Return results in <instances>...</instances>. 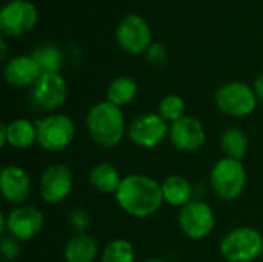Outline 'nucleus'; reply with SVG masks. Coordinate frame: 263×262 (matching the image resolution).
<instances>
[{
	"label": "nucleus",
	"instance_id": "1a4fd4ad",
	"mask_svg": "<svg viewBox=\"0 0 263 262\" xmlns=\"http://www.w3.org/2000/svg\"><path fill=\"white\" fill-rule=\"evenodd\" d=\"M39 22V9L28 0H9L0 9L3 37H20L31 32Z\"/></svg>",
	"mask_w": 263,
	"mask_h": 262
},
{
	"label": "nucleus",
	"instance_id": "7ed1b4c3",
	"mask_svg": "<svg viewBox=\"0 0 263 262\" xmlns=\"http://www.w3.org/2000/svg\"><path fill=\"white\" fill-rule=\"evenodd\" d=\"M247 181L245 164L237 159L223 156L214 162L210 171V187L213 193L225 202L239 199L247 188Z\"/></svg>",
	"mask_w": 263,
	"mask_h": 262
},
{
	"label": "nucleus",
	"instance_id": "b1692460",
	"mask_svg": "<svg viewBox=\"0 0 263 262\" xmlns=\"http://www.w3.org/2000/svg\"><path fill=\"white\" fill-rule=\"evenodd\" d=\"M100 262H136V249L128 239H114L102 250Z\"/></svg>",
	"mask_w": 263,
	"mask_h": 262
},
{
	"label": "nucleus",
	"instance_id": "6ab92c4d",
	"mask_svg": "<svg viewBox=\"0 0 263 262\" xmlns=\"http://www.w3.org/2000/svg\"><path fill=\"white\" fill-rule=\"evenodd\" d=\"M89 185L102 195H116L123 176L109 162H97L91 167L88 174Z\"/></svg>",
	"mask_w": 263,
	"mask_h": 262
},
{
	"label": "nucleus",
	"instance_id": "cd10ccee",
	"mask_svg": "<svg viewBox=\"0 0 263 262\" xmlns=\"http://www.w3.org/2000/svg\"><path fill=\"white\" fill-rule=\"evenodd\" d=\"M145 59L153 66H162L168 62V49L160 42H153L145 53Z\"/></svg>",
	"mask_w": 263,
	"mask_h": 262
},
{
	"label": "nucleus",
	"instance_id": "f3484780",
	"mask_svg": "<svg viewBox=\"0 0 263 262\" xmlns=\"http://www.w3.org/2000/svg\"><path fill=\"white\" fill-rule=\"evenodd\" d=\"M37 144V127L29 119H14L0 127V145L12 147L15 150H26Z\"/></svg>",
	"mask_w": 263,
	"mask_h": 262
},
{
	"label": "nucleus",
	"instance_id": "4468645a",
	"mask_svg": "<svg viewBox=\"0 0 263 262\" xmlns=\"http://www.w3.org/2000/svg\"><path fill=\"white\" fill-rule=\"evenodd\" d=\"M168 141L182 153H196L205 145L206 131L197 117L186 114L182 119L170 124Z\"/></svg>",
	"mask_w": 263,
	"mask_h": 262
},
{
	"label": "nucleus",
	"instance_id": "bb28decb",
	"mask_svg": "<svg viewBox=\"0 0 263 262\" xmlns=\"http://www.w3.org/2000/svg\"><path fill=\"white\" fill-rule=\"evenodd\" d=\"M22 242L17 241L15 238L9 236V235H2L0 239V253L3 256V259L8 262L17 261L22 255Z\"/></svg>",
	"mask_w": 263,
	"mask_h": 262
},
{
	"label": "nucleus",
	"instance_id": "2f4dec72",
	"mask_svg": "<svg viewBox=\"0 0 263 262\" xmlns=\"http://www.w3.org/2000/svg\"><path fill=\"white\" fill-rule=\"evenodd\" d=\"M262 259H263V252H262Z\"/></svg>",
	"mask_w": 263,
	"mask_h": 262
},
{
	"label": "nucleus",
	"instance_id": "c85d7f7f",
	"mask_svg": "<svg viewBox=\"0 0 263 262\" xmlns=\"http://www.w3.org/2000/svg\"><path fill=\"white\" fill-rule=\"evenodd\" d=\"M253 88H254V93H256L259 102H262L263 103V73L256 77V80H254V83H253Z\"/></svg>",
	"mask_w": 263,
	"mask_h": 262
},
{
	"label": "nucleus",
	"instance_id": "c756f323",
	"mask_svg": "<svg viewBox=\"0 0 263 262\" xmlns=\"http://www.w3.org/2000/svg\"><path fill=\"white\" fill-rule=\"evenodd\" d=\"M0 48H2V60L5 62L6 60V54H8V43H6V37H3L2 36V39H0Z\"/></svg>",
	"mask_w": 263,
	"mask_h": 262
},
{
	"label": "nucleus",
	"instance_id": "a878e982",
	"mask_svg": "<svg viewBox=\"0 0 263 262\" xmlns=\"http://www.w3.org/2000/svg\"><path fill=\"white\" fill-rule=\"evenodd\" d=\"M68 224H69L71 230L76 232V235L86 233V230L91 225V218H89L88 210H85L82 207L72 208L69 216H68Z\"/></svg>",
	"mask_w": 263,
	"mask_h": 262
},
{
	"label": "nucleus",
	"instance_id": "5701e85b",
	"mask_svg": "<svg viewBox=\"0 0 263 262\" xmlns=\"http://www.w3.org/2000/svg\"><path fill=\"white\" fill-rule=\"evenodd\" d=\"M31 57L39 65L42 74L46 73H60L63 66L62 49L54 43H42L31 51Z\"/></svg>",
	"mask_w": 263,
	"mask_h": 262
},
{
	"label": "nucleus",
	"instance_id": "f03ea898",
	"mask_svg": "<svg viewBox=\"0 0 263 262\" xmlns=\"http://www.w3.org/2000/svg\"><path fill=\"white\" fill-rule=\"evenodd\" d=\"M86 130L91 141L100 148H116L128 134V125L122 108L108 100L97 102L86 113Z\"/></svg>",
	"mask_w": 263,
	"mask_h": 262
},
{
	"label": "nucleus",
	"instance_id": "423d86ee",
	"mask_svg": "<svg viewBox=\"0 0 263 262\" xmlns=\"http://www.w3.org/2000/svg\"><path fill=\"white\" fill-rule=\"evenodd\" d=\"M37 145L46 153L66 150L76 137L74 120L63 113H51L35 120Z\"/></svg>",
	"mask_w": 263,
	"mask_h": 262
},
{
	"label": "nucleus",
	"instance_id": "4be33fe9",
	"mask_svg": "<svg viewBox=\"0 0 263 262\" xmlns=\"http://www.w3.org/2000/svg\"><path fill=\"white\" fill-rule=\"evenodd\" d=\"M220 150L225 158L243 161L248 153V136L239 127H230L220 134Z\"/></svg>",
	"mask_w": 263,
	"mask_h": 262
},
{
	"label": "nucleus",
	"instance_id": "20e7f679",
	"mask_svg": "<svg viewBox=\"0 0 263 262\" xmlns=\"http://www.w3.org/2000/svg\"><path fill=\"white\" fill-rule=\"evenodd\" d=\"M257 96L254 88L240 80L222 83L214 93L216 108L228 117L245 119L250 117L257 108Z\"/></svg>",
	"mask_w": 263,
	"mask_h": 262
},
{
	"label": "nucleus",
	"instance_id": "9b49d317",
	"mask_svg": "<svg viewBox=\"0 0 263 262\" xmlns=\"http://www.w3.org/2000/svg\"><path fill=\"white\" fill-rule=\"evenodd\" d=\"M116 42L128 54H145L153 43V31L148 22L139 14L125 15L116 28Z\"/></svg>",
	"mask_w": 263,
	"mask_h": 262
},
{
	"label": "nucleus",
	"instance_id": "39448f33",
	"mask_svg": "<svg viewBox=\"0 0 263 262\" xmlns=\"http://www.w3.org/2000/svg\"><path fill=\"white\" fill-rule=\"evenodd\" d=\"M219 252L227 262H254L262 258V233L248 225L236 227L222 238Z\"/></svg>",
	"mask_w": 263,
	"mask_h": 262
},
{
	"label": "nucleus",
	"instance_id": "2eb2a0df",
	"mask_svg": "<svg viewBox=\"0 0 263 262\" xmlns=\"http://www.w3.org/2000/svg\"><path fill=\"white\" fill-rule=\"evenodd\" d=\"M32 191L28 171L18 165H5L0 171V193L8 204L23 205Z\"/></svg>",
	"mask_w": 263,
	"mask_h": 262
},
{
	"label": "nucleus",
	"instance_id": "6e6552de",
	"mask_svg": "<svg viewBox=\"0 0 263 262\" xmlns=\"http://www.w3.org/2000/svg\"><path fill=\"white\" fill-rule=\"evenodd\" d=\"M177 224L180 232L188 239L202 241L213 233L216 227V215L208 202L202 199H193L179 210Z\"/></svg>",
	"mask_w": 263,
	"mask_h": 262
},
{
	"label": "nucleus",
	"instance_id": "7c9ffc66",
	"mask_svg": "<svg viewBox=\"0 0 263 262\" xmlns=\"http://www.w3.org/2000/svg\"><path fill=\"white\" fill-rule=\"evenodd\" d=\"M143 262H168L166 259H162V258H149V259H146V261Z\"/></svg>",
	"mask_w": 263,
	"mask_h": 262
},
{
	"label": "nucleus",
	"instance_id": "393cba45",
	"mask_svg": "<svg viewBox=\"0 0 263 262\" xmlns=\"http://www.w3.org/2000/svg\"><path fill=\"white\" fill-rule=\"evenodd\" d=\"M186 103L185 99L179 94H166L160 99L157 105V113L162 119H165L168 124H173L183 116H186Z\"/></svg>",
	"mask_w": 263,
	"mask_h": 262
},
{
	"label": "nucleus",
	"instance_id": "a211bd4d",
	"mask_svg": "<svg viewBox=\"0 0 263 262\" xmlns=\"http://www.w3.org/2000/svg\"><path fill=\"white\" fill-rule=\"evenodd\" d=\"M162 193L165 204L177 207L179 210L194 199V188L191 182L182 174H170L162 182Z\"/></svg>",
	"mask_w": 263,
	"mask_h": 262
},
{
	"label": "nucleus",
	"instance_id": "0eeeda50",
	"mask_svg": "<svg viewBox=\"0 0 263 262\" xmlns=\"http://www.w3.org/2000/svg\"><path fill=\"white\" fill-rule=\"evenodd\" d=\"M45 225L43 213L34 205H17L0 216V233L9 235L20 242L34 239Z\"/></svg>",
	"mask_w": 263,
	"mask_h": 262
},
{
	"label": "nucleus",
	"instance_id": "dca6fc26",
	"mask_svg": "<svg viewBox=\"0 0 263 262\" xmlns=\"http://www.w3.org/2000/svg\"><path fill=\"white\" fill-rule=\"evenodd\" d=\"M42 71L35 60L29 56H15L5 63L3 77L9 86L14 88H32L40 79Z\"/></svg>",
	"mask_w": 263,
	"mask_h": 262
},
{
	"label": "nucleus",
	"instance_id": "412c9836",
	"mask_svg": "<svg viewBox=\"0 0 263 262\" xmlns=\"http://www.w3.org/2000/svg\"><path fill=\"white\" fill-rule=\"evenodd\" d=\"M137 91H139V85L136 79L129 76H117L116 79L111 80V83L106 88V100L122 108L129 105L136 99Z\"/></svg>",
	"mask_w": 263,
	"mask_h": 262
},
{
	"label": "nucleus",
	"instance_id": "f257e3e1",
	"mask_svg": "<svg viewBox=\"0 0 263 262\" xmlns=\"http://www.w3.org/2000/svg\"><path fill=\"white\" fill-rule=\"evenodd\" d=\"M114 198L120 210L136 219H146L156 215L165 204L162 184L143 173L123 176Z\"/></svg>",
	"mask_w": 263,
	"mask_h": 262
},
{
	"label": "nucleus",
	"instance_id": "ddd939ff",
	"mask_svg": "<svg viewBox=\"0 0 263 262\" xmlns=\"http://www.w3.org/2000/svg\"><path fill=\"white\" fill-rule=\"evenodd\" d=\"M68 97V85L60 73H46L31 88V100L35 108L48 114L57 113Z\"/></svg>",
	"mask_w": 263,
	"mask_h": 262
},
{
	"label": "nucleus",
	"instance_id": "9d476101",
	"mask_svg": "<svg viewBox=\"0 0 263 262\" xmlns=\"http://www.w3.org/2000/svg\"><path fill=\"white\" fill-rule=\"evenodd\" d=\"M170 134V124L157 111L140 113L128 124L129 141L145 150L159 147Z\"/></svg>",
	"mask_w": 263,
	"mask_h": 262
},
{
	"label": "nucleus",
	"instance_id": "f8f14e48",
	"mask_svg": "<svg viewBox=\"0 0 263 262\" xmlns=\"http://www.w3.org/2000/svg\"><path fill=\"white\" fill-rule=\"evenodd\" d=\"M74 188V174L65 164H52L46 167L39 179V195L51 205L65 202Z\"/></svg>",
	"mask_w": 263,
	"mask_h": 262
},
{
	"label": "nucleus",
	"instance_id": "aec40b11",
	"mask_svg": "<svg viewBox=\"0 0 263 262\" xmlns=\"http://www.w3.org/2000/svg\"><path fill=\"white\" fill-rule=\"evenodd\" d=\"M99 255L97 241L88 233L71 236L63 247L65 262H94Z\"/></svg>",
	"mask_w": 263,
	"mask_h": 262
}]
</instances>
